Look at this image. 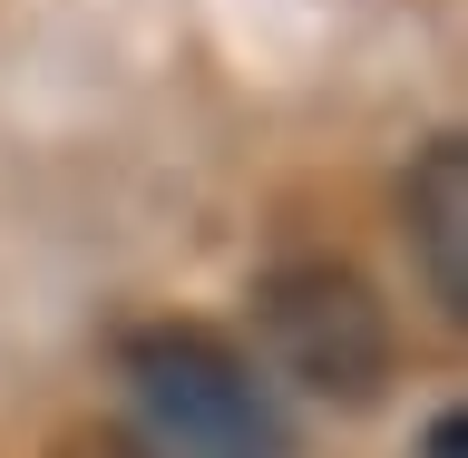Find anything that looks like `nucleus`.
Here are the masks:
<instances>
[{
  "instance_id": "nucleus-3",
  "label": "nucleus",
  "mask_w": 468,
  "mask_h": 458,
  "mask_svg": "<svg viewBox=\"0 0 468 458\" xmlns=\"http://www.w3.org/2000/svg\"><path fill=\"white\" fill-rule=\"evenodd\" d=\"M400 215H410V254H420V283L449 322L468 313V146L459 137H430L420 166L400 186Z\"/></svg>"
},
{
  "instance_id": "nucleus-1",
  "label": "nucleus",
  "mask_w": 468,
  "mask_h": 458,
  "mask_svg": "<svg viewBox=\"0 0 468 458\" xmlns=\"http://www.w3.org/2000/svg\"><path fill=\"white\" fill-rule=\"evenodd\" d=\"M127 400L156 458H292L283 400L205 322H156L127 342Z\"/></svg>"
},
{
  "instance_id": "nucleus-2",
  "label": "nucleus",
  "mask_w": 468,
  "mask_h": 458,
  "mask_svg": "<svg viewBox=\"0 0 468 458\" xmlns=\"http://www.w3.org/2000/svg\"><path fill=\"white\" fill-rule=\"evenodd\" d=\"M254 322H263L273 371L303 380L313 400L371 410L380 390H390V303H380L351 263H332V254L273 263L263 293H254Z\"/></svg>"
}]
</instances>
